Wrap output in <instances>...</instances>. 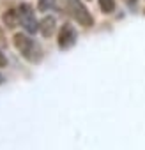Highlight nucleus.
I'll return each mask as SVG.
<instances>
[{"instance_id":"f257e3e1","label":"nucleus","mask_w":145,"mask_h":150,"mask_svg":"<svg viewBox=\"0 0 145 150\" xmlns=\"http://www.w3.org/2000/svg\"><path fill=\"white\" fill-rule=\"evenodd\" d=\"M13 42H14V48L23 55L25 60H28V62H32V64H37V62L43 58V50H41V46H39L34 39H30L27 34H16L14 39H13Z\"/></svg>"},{"instance_id":"f03ea898","label":"nucleus","mask_w":145,"mask_h":150,"mask_svg":"<svg viewBox=\"0 0 145 150\" xmlns=\"http://www.w3.org/2000/svg\"><path fill=\"white\" fill-rule=\"evenodd\" d=\"M16 11H18V18H20L21 27L28 34H36L39 30V21L36 20V13H34L32 6L30 4H21Z\"/></svg>"},{"instance_id":"7ed1b4c3","label":"nucleus","mask_w":145,"mask_h":150,"mask_svg":"<svg viewBox=\"0 0 145 150\" xmlns=\"http://www.w3.org/2000/svg\"><path fill=\"white\" fill-rule=\"evenodd\" d=\"M67 6H69V11H71L72 18L80 25H83V27H92L94 25V18L89 13V9L82 4V0H67Z\"/></svg>"},{"instance_id":"20e7f679","label":"nucleus","mask_w":145,"mask_h":150,"mask_svg":"<svg viewBox=\"0 0 145 150\" xmlns=\"http://www.w3.org/2000/svg\"><path fill=\"white\" fill-rule=\"evenodd\" d=\"M76 39H78V34L75 30L71 23H64L60 32H58V48L60 50H69L76 44Z\"/></svg>"},{"instance_id":"39448f33","label":"nucleus","mask_w":145,"mask_h":150,"mask_svg":"<svg viewBox=\"0 0 145 150\" xmlns=\"http://www.w3.org/2000/svg\"><path fill=\"white\" fill-rule=\"evenodd\" d=\"M57 28V20L53 16H44L41 21H39V32L44 35V37H51L53 32Z\"/></svg>"},{"instance_id":"423d86ee","label":"nucleus","mask_w":145,"mask_h":150,"mask_svg":"<svg viewBox=\"0 0 145 150\" xmlns=\"http://www.w3.org/2000/svg\"><path fill=\"white\" fill-rule=\"evenodd\" d=\"M2 20H4V25H6L7 28H14V27L20 23V18H18V11H16V9H7V11L4 13Z\"/></svg>"},{"instance_id":"0eeeda50","label":"nucleus","mask_w":145,"mask_h":150,"mask_svg":"<svg viewBox=\"0 0 145 150\" xmlns=\"http://www.w3.org/2000/svg\"><path fill=\"white\" fill-rule=\"evenodd\" d=\"M99 7L104 14H112L115 11V0H99Z\"/></svg>"},{"instance_id":"6e6552de","label":"nucleus","mask_w":145,"mask_h":150,"mask_svg":"<svg viewBox=\"0 0 145 150\" xmlns=\"http://www.w3.org/2000/svg\"><path fill=\"white\" fill-rule=\"evenodd\" d=\"M55 2L57 0H39V11H50L53 6H55Z\"/></svg>"},{"instance_id":"1a4fd4ad","label":"nucleus","mask_w":145,"mask_h":150,"mask_svg":"<svg viewBox=\"0 0 145 150\" xmlns=\"http://www.w3.org/2000/svg\"><path fill=\"white\" fill-rule=\"evenodd\" d=\"M7 65V58H6V55L0 51V67H6Z\"/></svg>"},{"instance_id":"9d476101","label":"nucleus","mask_w":145,"mask_h":150,"mask_svg":"<svg viewBox=\"0 0 145 150\" xmlns=\"http://www.w3.org/2000/svg\"><path fill=\"white\" fill-rule=\"evenodd\" d=\"M0 41H6V39H4V32H2V28H0Z\"/></svg>"},{"instance_id":"9b49d317","label":"nucleus","mask_w":145,"mask_h":150,"mask_svg":"<svg viewBox=\"0 0 145 150\" xmlns=\"http://www.w3.org/2000/svg\"><path fill=\"white\" fill-rule=\"evenodd\" d=\"M127 4H129V6H134V4H136V0H127Z\"/></svg>"},{"instance_id":"f8f14e48","label":"nucleus","mask_w":145,"mask_h":150,"mask_svg":"<svg viewBox=\"0 0 145 150\" xmlns=\"http://www.w3.org/2000/svg\"><path fill=\"white\" fill-rule=\"evenodd\" d=\"M0 83H4V78H2V74H0Z\"/></svg>"}]
</instances>
